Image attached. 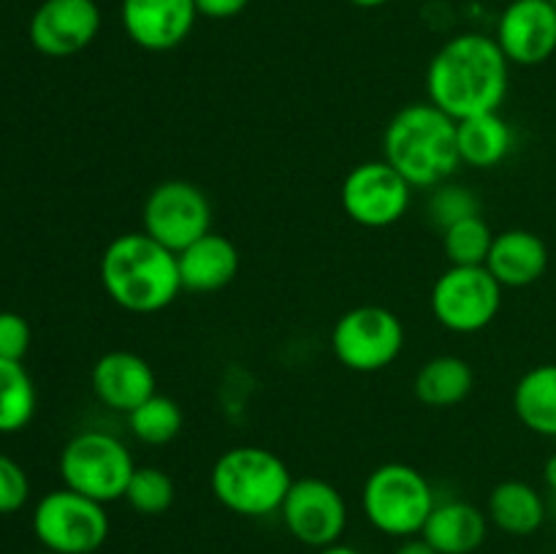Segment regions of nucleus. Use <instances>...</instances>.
<instances>
[{"instance_id":"a211bd4d","label":"nucleus","mask_w":556,"mask_h":554,"mask_svg":"<svg viewBox=\"0 0 556 554\" xmlns=\"http://www.w3.org/2000/svg\"><path fill=\"white\" fill-rule=\"evenodd\" d=\"M182 291L212 293L231 286L239 275V250L223 234H204L193 244L177 253Z\"/></svg>"},{"instance_id":"f257e3e1","label":"nucleus","mask_w":556,"mask_h":554,"mask_svg":"<svg viewBox=\"0 0 556 554\" xmlns=\"http://www.w3.org/2000/svg\"><path fill=\"white\" fill-rule=\"evenodd\" d=\"M510 85V63L483 33H462L434 52L427 68V96L456 123L500 112Z\"/></svg>"},{"instance_id":"f704fd0d","label":"nucleus","mask_w":556,"mask_h":554,"mask_svg":"<svg viewBox=\"0 0 556 554\" xmlns=\"http://www.w3.org/2000/svg\"><path fill=\"white\" fill-rule=\"evenodd\" d=\"M351 5H356V9H380V5H386L389 0H348Z\"/></svg>"},{"instance_id":"c85d7f7f","label":"nucleus","mask_w":556,"mask_h":554,"mask_svg":"<svg viewBox=\"0 0 556 554\" xmlns=\"http://www.w3.org/2000/svg\"><path fill=\"white\" fill-rule=\"evenodd\" d=\"M30 498V478L25 467L0 454V514H16Z\"/></svg>"},{"instance_id":"9b49d317","label":"nucleus","mask_w":556,"mask_h":554,"mask_svg":"<svg viewBox=\"0 0 556 554\" xmlns=\"http://www.w3.org/2000/svg\"><path fill=\"white\" fill-rule=\"evenodd\" d=\"M413 188L389 161H367L345 174L340 201L345 215L364 228H389L410 210Z\"/></svg>"},{"instance_id":"c756f323","label":"nucleus","mask_w":556,"mask_h":554,"mask_svg":"<svg viewBox=\"0 0 556 554\" xmlns=\"http://www.w3.org/2000/svg\"><path fill=\"white\" fill-rule=\"evenodd\" d=\"M30 324H27L20 313L3 310V313H0V358L22 362L25 353L30 351Z\"/></svg>"},{"instance_id":"423d86ee","label":"nucleus","mask_w":556,"mask_h":554,"mask_svg":"<svg viewBox=\"0 0 556 554\" xmlns=\"http://www.w3.org/2000/svg\"><path fill=\"white\" fill-rule=\"evenodd\" d=\"M136 467L128 445L103 429H85L60 451V478L65 487L103 505L125 500Z\"/></svg>"},{"instance_id":"ddd939ff","label":"nucleus","mask_w":556,"mask_h":554,"mask_svg":"<svg viewBox=\"0 0 556 554\" xmlns=\"http://www.w3.org/2000/svg\"><path fill=\"white\" fill-rule=\"evenodd\" d=\"M101 30L96 0H43L30 16L27 36L47 58H71L90 47Z\"/></svg>"},{"instance_id":"f8f14e48","label":"nucleus","mask_w":556,"mask_h":554,"mask_svg":"<svg viewBox=\"0 0 556 554\" xmlns=\"http://www.w3.org/2000/svg\"><path fill=\"white\" fill-rule=\"evenodd\" d=\"M286 530L299 543L326 549L340 543L348 527V505L340 489L324 478H293L286 500L280 505Z\"/></svg>"},{"instance_id":"4468645a","label":"nucleus","mask_w":556,"mask_h":554,"mask_svg":"<svg viewBox=\"0 0 556 554\" xmlns=\"http://www.w3.org/2000/svg\"><path fill=\"white\" fill-rule=\"evenodd\" d=\"M494 41L510 65L546 63L556 52V9L548 0H510L500 14Z\"/></svg>"},{"instance_id":"5701e85b","label":"nucleus","mask_w":556,"mask_h":554,"mask_svg":"<svg viewBox=\"0 0 556 554\" xmlns=\"http://www.w3.org/2000/svg\"><path fill=\"white\" fill-rule=\"evenodd\" d=\"M514 411L530 432L556 438V364L527 369L514 389Z\"/></svg>"},{"instance_id":"aec40b11","label":"nucleus","mask_w":556,"mask_h":554,"mask_svg":"<svg viewBox=\"0 0 556 554\" xmlns=\"http://www.w3.org/2000/svg\"><path fill=\"white\" fill-rule=\"evenodd\" d=\"M486 516L505 536L527 538L546 521V500L532 483L508 478L489 492Z\"/></svg>"},{"instance_id":"c9c22d12","label":"nucleus","mask_w":556,"mask_h":554,"mask_svg":"<svg viewBox=\"0 0 556 554\" xmlns=\"http://www.w3.org/2000/svg\"><path fill=\"white\" fill-rule=\"evenodd\" d=\"M33 554H54V552H47V549H41V552H33Z\"/></svg>"},{"instance_id":"1a4fd4ad","label":"nucleus","mask_w":556,"mask_h":554,"mask_svg":"<svg viewBox=\"0 0 556 554\" xmlns=\"http://www.w3.org/2000/svg\"><path fill=\"white\" fill-rule=\"evenodd\" d=\"M429 307L443 329L476 335L492 326L503 307V286L486 266H448L434 280Z\"/></svg>"},{"instance_id":"0eeeda50","label":"nucleus","mask_w":556,"mask_h":554,"mask_svg":"<svg viewBox=\"0 0 556 554\" xmlns=\"http://www.w3.org/2000/svg\"><path fill=\"white\" fill-rule=\"evenodd\" d=\"M106 505L63 487L47 492L33 508V532L47 552L92 554L109 538Z\"/></svg>"},{"instance_id":"39448f33","label":"nucleus","mask_w":556,"mask_h":554,"mask_svg":"<svg viewBox=\"0 0 556 554\" xmlns=\"http://www.w3.org/2000/svg\"><path fill=\"white\" fill-rule=\"evenodd\" d=\"M438 505L432 483L407 462L375 467L362 489V508L369 525L391 538L421 536L429 514Z\"/></svg>"},{"instance_id":"e433bc0d","label":"nucleus","mask_w":556,"mask_h":554,"mask_svg":"<svg viewBox=\"0 0 556 554\" xmlns=\"http://www.w3.org/2000/svg\"><path fill=\"white\" fill-rule=\"evenodd\" d=\"M548 3H552V5H554V9H556V0H548Z\"/></svg>"},{"instance_id":"393cba45","label":"nucleus","mask_w":556,"mask_h":554,"mask_svg":"<svg viewBox=\"0 0 556 554\" xmlns=\"http://www.w3.org/2000/svg\"><path fill=\"white\" fill-rule=\"evenodd\" d=\"M128 427L139 443L144 445H166L182 432L185 416L182 407L172 396L152 394L139 407L128 413Z\"/></svg>"},{"instance_id":"9d476101","label":"nucleus","mask_w":556,"mask_h":554,"mask_svg":"<svg viewBox=\"0 0 556 554\" xmlns=\"http://www.w3.org/2000/svg\"><path fill=\"white\" fill-rule=\"evenodd\" d=\"M141 231L163 248L182 253L188 244L212 231V204L199 185L166 179L155 185L141 206Z\"/></svg>"},{"instance_id":"2f4dec72","label":"nucleus","mask_w":556,"mask_h":554,"mask_svg":"<svg viewBox=\"0 0 556 554\" xmlns=\"http://www.w3.org/2000/svg\"><path fill=\"white\" fill-rule=\"evenodd\" d=\"M394 554H438L421 536H413V538H402L400 549Z\"/></svg>"},{"instance_id":"cd10ccee","label":"nucleus","mask_w":556,"mask_h":554,"mask_svg":"<svg viewBox=\"0 0 556 554\" xmlns=\"http://www.w3.org/2000/svg\"><path fill=\"white\" fill-rule=\"evenodd\" d=\"M427 212L434 226L440 231H445V228L465 221V217L481 215V201H478V196L467 185L443 182L438 188H432V196L427 201Z\"/></svg>"},{"instance_id":"b1692460","label":"nucleus","mask_w":556,"mask_h":554,"mask_svg":"<svg viewBox=\"0 0 556 554\" xmlns=\"http://www.w3.org/2000/svg\"><path fill=\"white\" fill-rule=\"evenodd\" d=\"M36 416V386L22 362L0 358V432L25 429Z\"/></svg>"},{"instance_id":"f3484780","label":"nucleus","mask_w":556,"mask_h":554,"mask_svg":"<svg viewBox=\"0 0 556 554\" xmlns=\"http://www.w3.org/2000/svg\"><path fill=\"white\" fill-rule=\"evenodd\" d=\"M489 272L503 288L535 286L548 269V248L538 234L527 228H508L494 234L486 259Z\"/></svg>"},{"instance_id":"7ed1b4c3","label":"nucleus","mask_w":556,"mask_h":554,"mask_svg":"<svg viewBox=\"0 0 556 554\" xmlns=\"http://www.w3.org/2000/svg\"><path fill=\"white\" fill-rule=\"evenodd\" d=\"M383 161H389L413 190H432L448 182L462 163L456 119L432 101L407 103L386 125Z\"/></svg>"},{"instance_id":"dca6fc26","label":"nucleus","mask_w":556,"mask_h":554,"mask_svg":"<svg viewBox=\"0 0 556 554\" xmlns=\"http://www.w3.org/2000/svg\"><path fill=\"white\" fill-rule=\"evenodd\" d=\"M92 391L112 411L128 416L134 407L157 394L155 369L134 351H109L92 364Z\"/></svg>"},{"instance_id":"bb28decb","label":"nucleus","mask_w":556,"mask_h":554,"mask_svg":"<svg viewBox=\"0 0 556 554\" xmlns=\"http://www.w3.org/2000/svg\"><path fill=\"white\" fill-rule=\"evenodd\" d=\"M174 498H177V489H174L172 476L163 467L152 465L136 467L134 478L128 483V492H125L130 508L141 516L166 514L174 505Z\"/></svg>"},{"instance_id":"2eb2a0df","label":"nucleus","mask_w":556,"mask_h":554,"mask_svg":"<svg viewBox=\"0 0 556 554\" xmlns=\"http://www.w3.org/2000/svg\"><path fill=\"white\" fill-rule=\"evenodd\" d=\"M199 9L195 0H123L119 22L136 47L147 52L177 49L193 33Z\"/></svg>"},{"instance_id":"7c9ffc66","label":"nucleus","mask_w":556,"mask_h":554,"mask_svg":"<svg viewBox=\"0 0 556 554\" xmlns=\"http://www.w3.org/2000/svg\"><path fill=\"white\" fill-rule=\"evenodd\" d=\"M250 5V0H195L199 16L206 20H233Z\"/></svg>"},{"instance_id":"20e7f679","label":"nucleus","mask_w":556,"mask_h":554,"mask_svg":"<svg viewBox=\"0 0 556 554\" xmlns=\"http://www.w3.org/2000/svg\"><path fill=\"white\" fill-rule=\"evenodd\" d=\"M291 483L293 476L286 462L261 445H233L223 451L210 473V487L217 503L248 519L280 514Z\"/></svg>"},{"instance_id":"6ab92c4d","label":"nucleus","mask_w":556,"mask_h":554,"mask_svg":"<svg viewBox=\"0 0 556 554\" xmlns=\"http://www.w3.org/2000/svg\"><path fill=\"white\" fill-rule=\"evenodd\" d=\"M489 516L467 500L438 503L424 525L421 538L438 554H472L483 546Z\"/></svg>"},{"instance_id":"f03ea898","label":"nucleus","mask_w":556,"mask_h":554,"mask_svg":"<svg viewBox=\"0 0 556 554\" xmlns=\"http://www.w3.org/2000/svg\"><path fill=\"white\" fill-rule=\"evenodd\" d=\"M101 286L128 313H161L182 291L177 253L147 231L119 234L101 255Z\"/></svg>"},{"instance_id":"a878e982","label":"nucleus","mask_w":556,"mask_h":554,"mask_svg":"<svg viewBox=\"0 0 556 554\" xmlns=\"http://www.w3.org/2000/svg\"><path fill=\"white\" fill-rule=\"evenodd\" d=\"M492 242L494 231L481 215L465 217L443 231V253L448 266H483Z\"/></svg>"},{"instance_id":"6e6552de","label":"nucleus","mask_w":556,"mask_h":554,"mask_svg":"<svg viewBox=\"0 0 556 554\" xmlns=\"http://www.w3.org/2000/svg\"><path fill=\"white\" fill-rule=\"evenodd\" d=\"M405 348V326L400 315L380 304H358L345 310L331 329V351L337 362L353 373H380L400 358Z\"/></svg>"},{"instance_id":"473e14b6","label":"nucleus","mask_w":556,"mask_h":554,"mask_svg":"<svg viewBox=\"0 0 556 554\" xmlns=\"http://www.w3.org/2000/svg\"><path fill=\"white\" fill-rule=\"evenodd\" d=\"M543 481H546V487L556 494V454L548 456L546 465H543Z\"/></svg>"},{"instance_id":"4be33fe9","label":"nucleus","mask_w":556,"mask_h":554,"mask_svg":"<svg viewBox=\"0 0 556 554\" xmlns=\"http://www.w3.org/2000/svg\"><path fill=\"white\" fill-rule=\"evenodd\" d=\"M476 386V373L470 362L454 353H443L421 364L413 380L418 402L427 407H454L470 396Z\"/></svg>"},{"instance_id":"72a5a7b5","label":"nucleus","mask_w":556,"mask_h":554,"mask_svg":"<svg viewBox=\"0 0 556 554\" xmlns=\"http://www.w3.org/2000/svg\"><path fill=\"white\" fill-rule=\"evenodd\" d=\"M318 554H362V552L353 546H345V543H334V546L318 549Z\"/></svg>"},{"instance_id":"412c9836","label":"nucleus","mask_w":556,"mask_h":554,"mask_svg":"<svg viewBox=\"0 0 556 554\" xmlns=\"http://www.w3.org/2000/svg\"><path fill=\"white\" fill-rule=\"evenodd\" d=\"M459 161L472 168H494L514 150V130L500 112L476 114L456 123Z\"/></svg>"}]
</instances>
